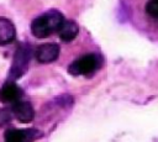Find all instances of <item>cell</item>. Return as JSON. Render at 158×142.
<instances>
[{
  "label": "cell",
  "mask_w": 158,
  "mask_h": 142,
  "mask_svg": "<svg viewBox=\"0 0 158 142\" xmlns=\"http://www.w3.org/2000/svg\"><path fill=\"white\" fill-rule=\"evenodd\" d=\"M64 22L63 15L57 10H49L31 22V32L37 38H46L53 32H58Z\"/></svg>",
  "instance_id": "obj_1"
},
{
  "label": "cell",
  "mask_w": 158,
  "mask_h": 142,
  "mask_svg": "<svg viewBox=\"0 0 158 142\" xmlns=\"http://www.w3.org/2000/svg\"><path fill=\"white\" fill-rule=\"evenodd\" d=\"M31 53H32V49L26 43H21L16 48V51L14 53L11 68L9 70L10 80L15 81L26 74V72L28 70L30 61H31Z\"/></svg>",
  "instance_id": "obj_2"
},
{
  "label": "cell",
  "mask_w": 158,
  "mask_h": 142,
  "mask_svg": "<svg viewBox=\"0 0 158 142\" xmlns=\"http://www.w3.org/2000/svg\"><path fill=\"white\" fill-rule=\"evenodd\" d=\"M100 65H101V58L98 54L89 53V54H84L83 57L72 62L68 67V72L74 77L90 75L95 70H98L100 68Z\"/></svg>",
  "instance_id": "obj_3"
},
{
  "label": "cell",
  "mask_w": 158,
  "mask_h": 142,
  "mask_svg": "<svg viewBox=\"0 0 158 142\" xmlns=\"http://www.w3.org/2000/svg\"><path fill=\"white\" fill-rule=\"evenodd\" d=\"M41 135L36 128H10L5 132V142H35Z\"/></svg>",
  "instance_id": "obj_4"
},
{
  "label": "cell",
  "mask_w": 158,
  "mask_h": 142,
  "mask_svg": "<svg viewBox=\"0 0 158 142\" xmlns=\"http://www.w3.org/2000/svg\"><path fill=\"white\" fill-rule=\"evenodd\" d=\"M23 95V91L22 89L12 80H9L6 81L1 89H0V100L4 102V104H11L14 105L15 102L20 101L21 98Z\"/></svg>",
  "instance_id": "obj_5"
},
{
  "label": "cell",
  "mask_w": 158,
  "mask_h": 142,
  "mask_svg": "<svg viewBox=\"0 0 158 142\" xmlns=\"http://www.w3.org/2000/svg\"><path fill=\"white\" fill-rule=\"evenodd\" d=\"M59 52H60V48L57 43H44L36 48L35 57L40 63H43V64L51 63L58 58Z\"/></svg>",
  "instance_id": "obj_6"
},
{
  "label": "cell",
  "mask_w": 158,
  "mask_h": 142,
  "mask_svg": "<svg viewBox=\"0 0 158 142\" xmlns=\"http://www.w3.org/2000/svg\"><path fill=\"white\" fill-rule=\"evenodd\" d=\"M11 111L14 117H16L22 123H28L35 117V110L32 105L28 101H17L14 105H11Z\"/></svg>",
  "instance_id": "obj_7"
},
{
  "label": "cell",
  "mask_w": 158,
  "mask_h": 142,
  "mask_svg": "<svg viewBox=\"0 0 158 142\" xmlns=\"http://www.w3.org/2000/svg\"><path fill=\"white\" fill-rule=\"evenodd\" d=\"M16 37L14 23L5 17H0V46L11 43Z\"/></svg>",
  "instance_id": "obj_8"
},
{
  "label": "cell",
  "mask_w": 158,
  "mask_h": 142,
  "mask_svg": "<svg viewBox=\"0 0 158 142\" xmlns=\"http://www.w3.org/2000/svg\"><path fill=\"white\" fill-rule=\"evenodd\" d=\"M79 32V26L72 21V20H64V22L62 23L60 28L58 30V36L62 41L64 42H69V41H73Z\"/></svg>",
  "instance_id": "obj_9"
},
{
  "label": "cell",
  "mask_w": 158,
  "mask_h": 142,
  "mask_svg": "<svg viewBox=\"0 0 158 142\" xmlns=\"http://www.w3.org/2000/svg\"><path fill=\"white\" fill-rule=\"evenodd\" d=\"M14 115H12V111L11 109H7V107H0V127L2 126H6L11 122Z\"/></svg>",
  "instance_id": "obj_10"
},
{
  "label": "cell",
  "mask_w": 158,
  "mask_h": 142,
  "mask_svg": "<svg viewBox=\"0 0 158 142\" xmlns=\"http://www.w3.org/2000/svg\"><path fill=\"white\" fill-rule=\"evenodd\" d=\"M146 12L151 17L158 19V0H149L146 5Z\"/></svg>",
  "instance_id": "obj_11"
}]
</instances>
